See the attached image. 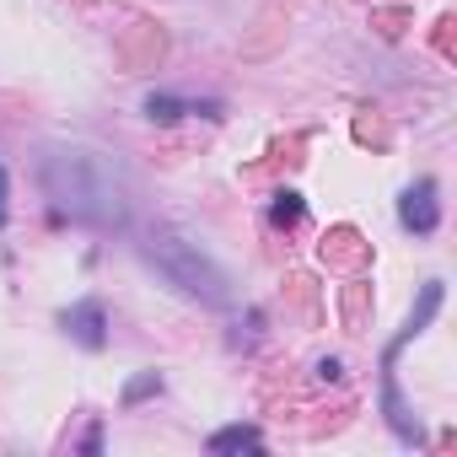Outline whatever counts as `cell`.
<instances>
[{"instance_id": "6da1fadb", "label": "cell", "mask_w": 457, "mask_h": 457, "mask_svg": "<svg viewBox=\"0 0 457 457\" xmlns=\"http://www.w3.org/2000/svg\"><path fill=\"white\" fill-rule=\"evenodd\" d=\"M38 178H44V194L54 199V210L81 226L108 232V226H124V215H129V188H124L113 156H103L92 145H49L38 162Z\"/></svg>"}, {"instance_id": "9c48e42d", "label": "cell", "mask_w": 457, "mask_h": 457, "mask_svg": "<svg viewBox=\"0 0 457 457\" xmlns=\"http://www.w3.org/2000/svg\"><path fill=\"white\" fill-rule=\"evenodd\" d=\"M6 199H12V178H6V167H0V226H6Z\"/></svg>"}, {"instance_id": "7a4b0ae2", "label": "cell", "mask_w": 457, "mask_h": 457, "mask_svg": "<svg viewBox=\"0 0 457 457\" xmlns=\"http://www.w3.org/2000/svg\"><path fill=\"white\" fill-rule=\"evenodd\" d=\"M140 253H145L183 296H194V302H204V307H226V302H232L226 275L210 264V253H204L194 237L178 232V226H151V232L140 237Z\"/></svg>"}, {"instance_id": "8992f818", "label": "cell", "mask_w": 457, "mask_h": 457, "mask_svg": "<svg viewBox=\"0 0 457 457\" xmlns=\"http://www.w3.org/2000/svg\"><path fill=\"white\" fill-rule=\"evenodd\" d=\"M183 108H188V103H183V97H172V92H151V97H145V113H151V119H162V124L183 119Z\"/></svg>"}, {"instance_id": "277c9868", "label": "cell", "mask_w": 457, "mask_h": 457, "mask_svg": "<svg viewBox=\"0 0 457 457\" xmlns=\"http://www.w3.org/2000/svg\"><path fill=\"white\" fill-rule=\"evenodd\" d=\"M65 328L87 345V350H103V328H108V312H103V302H81V307H71L65 312Z\"/></svg>"}, {"instance_id": "ba28073f", "label": "cell", "mask_w": 457, "mask_h": 457, "mask_svg": "<svg viewBox=\"0 0 457 457\" xmlns=\"http://www.w3.org/2000/svg\"><path fill=\"white\" fill-rule=\"evenodd\" d=\"M145 393H162V377H156V371H145L140 382H129V393H124V398L135 403V398H145Z\"/></svg>"}, {"instance_id": "5b68a950", "label": "cell", "mask_w": 457, "mask_h": 457, "mask_svg": "<svg viewBox=\"0 0 457 457\" xmlns=\"http://www.w3.org/2000/svg\"><path fill=\"white\" fill-rule=\"evenodd\" d=\"M259 430L253 425H226V430H215L210 436V452H259Z\"/></svg>"}, {"instance_id": "3957f363", "label": "cell", "mask_w": 457, "mask_h": 457, "mask_svg": "<svg viewBox=\"0 0 457 457\" xmlns=\"http://www.w3.org/2000/svg\"><path fill=\"white\" fill-rule=\"evenodd\" d=\"M398 220L409 226V232H420V237H430L436 226H441V199H436V183H430V178H420V183H409V188H403Z\"/></svg>"}, {"instance_id": "52a82bcc", "label": "cell", "mask_w": 457, "mask_h": 457, "mask_svg": "<svg viewBox=\"0 0 457 457\" xmlns=\"http://www.w3.org/2000/svg\"><path fill=\"white\" fill-rule=\"evenodd\" d=\"M302 215H307L302 194H275V204H270V220H275V226H296Z\"/></svg>"}]
</instances>
